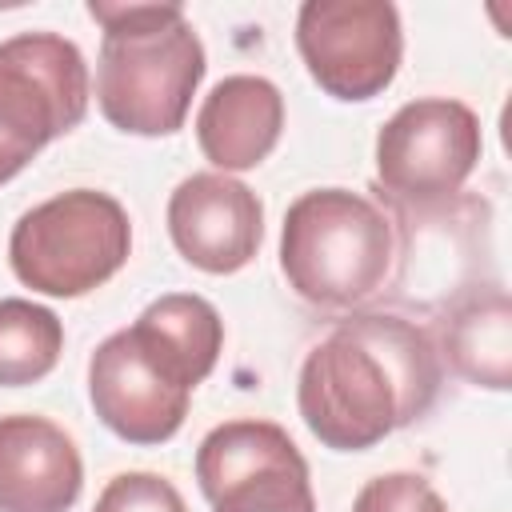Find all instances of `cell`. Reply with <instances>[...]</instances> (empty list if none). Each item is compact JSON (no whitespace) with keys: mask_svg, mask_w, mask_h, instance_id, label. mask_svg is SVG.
Segmentation results:
<instances>
[{"mask_svg":"<svg viewBox=\"0 0 512 512\" xmlns=\"http://www.w3.org/2000/svg\"><path fill=\"white\" fill-rule=\"evenodd\" d=\"M220 348L224 320L204 296L168 292L152 300L128 328L100 340L88 360V400L100 424L128 444L172 440Z\"/></svg>","mask_w":512,"mask_h":512,"instance_id":"obj_2","label":"cell"},{"mask_svg":"<svg viewBox=\"0 0 512 512\" xmlns=\"http://www.w3.org/2000/svg\"><path fill=\"white\" fill-rule=\"evenodd\" d=\"M508 296L496 288L456 312L448 328V356L456 372L484 388H508Z\"/></svg>","mask_w":512,"mask_h":512,"instance_id":"obj_14","label":"cell"},{"mask_svg":"<svg viewBox=\"0 0 512 512\" xmlns=\"http://www.w3.org/2000/svg\"><path fill=\"white\" fill-rule=\"evenodd\" d=\"M168 236L192 268L228 276L260 252L264 204L228 172H192L168 196Z\"/></svg>","mask_w":512,"mask_h":512,"instance_id":"obj_10","label":"cell"},{"mask_svg":"<svg viewBox=\"0 0 512 512\" xmlns=\"http://www.w3.org/2000/svg\"><path fill=\"white\" fill-rule=\"evenodd\" d=\"M284 96L268 76H224L196 112V144L216 172H248L280 144Z\"/></svg>","mask_w":512,"mask_h":512,"instance_id":"obj_12","label":"cell"},{"mask_svg":"<svg viewBox=\"0 0 512 512\" xmlns=\"http://www.w3.org/2000/svg\"><path fill=\"white\" fill-rule=\"evenodd\" d=\"M296 52L308 76L336 100L380 96L404 56V28L392 0H304Z\"/></svg>","mask_w":512,"mask_h":512,"instance_id":"obj_6","label":"cell"},{"mask_svg":"<svg viewBox=\"0 0 512 512\" xmlns=\"http://www.w3.org/2000/svg\"><path fill=\"white\" fill-rule=\"evenodd\" d=\"M352 512H448V504L420 472H384L356 492Z\"/></svg>","mask_w":512,"mask_h":512,"instance_id":"obj_16","label":"cell"},{"mask_svg":"<svg viewBox=\"0 0 512 512\" xmlns=\"http://www.w3.org/2000/svg\"><path fill=\"white\" fill-rule=\"evenodd\" d=\"M212 512H316L308 460L272 420H224L196 448Z\"/></svg>","mask_w":512,"mask_h":512,"instance_id":"obj_7","label":"cell"},{"mask_svg":"<svg viewBox=\"0 0 512 512\" xmlns=\"http://www.w3.org/2000/svg\"><path fill=\"white\" fill-rule=\"evenodd\" d=\"M104 28L96 60V104L104 120L132 136H172L208 72L204 44L180 4L88 0Z\"/></svg>","mask_w":512,"mask_h":512,"instance_id":"obj_3","label":"cell"},{"mask_svg":"<svg viewBox=\"0 0 512 512\" xmlns=\"http://www.w3.org/2000/svg\"><path fill=\"white\" fill-rule=\"evenodd\" d=\"M64 352V324L52 308L0 296V388H24L44 380Z\"/></svg>","mask_w":512,"mask_h":512,"instance_id":"obj_13","label":"cell"},{"mask_svg":"<svg viewBox=\"0 0 512 512\" xmlns=\"http://www.w3.org/2000/svg\"><path fill=\"white\" fill-rule=\"evenodd\" d=\"M480 152L484 136L468 104L452 96H420L384 120L376 136V176L400 200L436 204L464 188Z\"/></svg>","mask_w":512,"mask_h":512,"instance_id":"obj_8","label":"cell"},{"mask_svg":"<svg viewBox=\"0 0 512 512\" xmlns=\"http://www.w3.org/2000/svg\"><path fill=\"white\" fill-rule=\"evenodd\" d=\"M92 512H188V504L160 472H120L104 484Z\"/></svg>","mask_w":512,"mask_h":512,"instance_id":"obj_15","label":"cell"},{"mask_svg":"<svg viewBox=\"0 0 512 512\" xmlns=\"http://www.w3.org/2000/svg\"><path fill=\"white\" fill-rule=\"evenodd\" d=\"M132 252V224L116 196L68 188L28 208L8 236L16 280L44 296H84L112 280Z\"/></svg>","mask_w":512,"mask_h":512,"instance_id":"obj_5","label":"cell"},{"mask_svg":"<svg viewBox=\"0 0 512 512\" xmlns=\"http://www.w3.org/2000/svg\"><path fill=\"white\" fill-rule=\"evenodd\" d=\"M400 256L396 220L364 192H300L280 228V272L316 308H356L372 300Z\"/></svg>","mask_w":512,"mask_h":512,"instance_id":"obj_4","label":"cell"},{"mask_svg":"<svg viewBox=\"0 0 512 512\" xmlns=\"http://www.w3.org/2000/svg\"><path fill=\"white\" fill-rule=\"evenodd\" d=\"M92 80L84 52L60 32H16L0 40V136L36 156L68 136L88 112Z\"/></svg>","mask_w":512,"mask_h":512,"instance_id":"obj_9","label":"cell"},{"mask_svg":"<svg viewBox=\"0 0 512 512\" xmlns=\"http://www.w3.org/2000/svg\"><path fill=\"white\" fill-rule=\"evenodd\" d=\"M440 376V352L424 328L388 312H356L304 356L296 408L324 448L364 452L420 420Z\"/></svg>","mask_w":512,"mask_h":512,"instance_id":"obj_1","label":"cell"},{"mask_svg":"<svg viewBox=\"0 0 512 512\" xmlns=\"http://www.w3.org/2000/svg\"><path fill=\"white\" fill-rule=\"evenodd\" d=\"M32 156L28 152H20V148H12L4 136H0V184H8L16 172H24V164H28Z\"/></svg>","mask_w":512,"mask_h":512,"instance_id":"obj_17","label":"cell"},{"mask_svg":"<svg viewBox=\"0 0 512 512\" xmlns=\"http://www.w3.org/2000/svg\"><path fill=\"white\" fill-rule=\"evenodd\" d=\"M80 488V448L56 420L0 416V512H68Z\"/></svg>","mask_w":512,"mask_h":512,"instance_id":"obj_11","label":"cell"}]
</instances>
